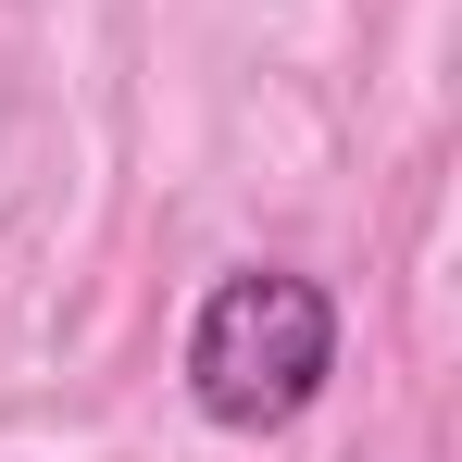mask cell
Listing matches in <instances>:
<instances>
[{"label":"cell","mask_w":462,"mask_h":462,"mask_svg":"<svg viewBox=\"0 0 462 462\" xmlns=\"http://www.w3.org/2000/svg\"><path fill=\"white\" fill-rule=\"evenodd\" d=\"M337 375V300L288 275V263H250L213 275V300L188 312V400L226 425V438H275L300 425Z\"/></svg>","instance_id":"6da1fadb"}]
</instances>
